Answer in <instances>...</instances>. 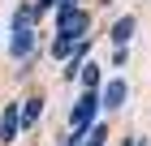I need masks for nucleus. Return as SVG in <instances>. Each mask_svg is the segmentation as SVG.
Listing matches in <instances>:
<instances>
[{
  "label": "nucleus",
  "instance_id": "8",
  "mask_svg": "<svg viewBox=\"0 0 151 146\" xmlns=\"http://www.w3.org/2000/svg\"><path fill=\"white\" fill-rule=\"evenodd\" d=\"M39 112H43V99H30V103L22 108V129H30V125L39 120Z\"/></svg>",
  "mask_w": 151,
  "mask_h": 146
},
{
  "label": "nucleus",
  "instance_id": "1",
  "mask_svg": "<svg viewBox=\"0 0 151 146\" xmlns=\"http://www.w3.org/2000/svg\"><path fill=\"white\" fill-rule=\"evenodd\" d=\"M86 26H91V17H86V9H82L78 0H65L56 9V34L60 39H82Z\"/></svg>",
  "mask_w": 151,
  "mask_h": 146
},
{
  "label": "nucleus",
  "instance_id": "9",
  "mask_svg": "<svg viewBox=\"0 0 151 146\" xmlns=\"http://www.w3.org/2000/svg\"><path fill=\"white\" fill-rule=\"evenodd\" d=\"M104 137H108L104 125H91V129H86V137H82V146H104Z\"/></svg>",
  "mask_w": 151,
  "mask_h": 146
},
{
  "label": "nucleus",
  "instance_id": "7",
  "mask_svg": "<svg viewBox=\"0 0 151 146\" xmlns=\"http://www.w3.org/2000/svg\"><path fill=\"white\" fill-rule=\"evenodd\" d=\"M35 13H39V9H30V4H22V9L13 13V30H30V26H35Z\"/></svg>",
  "mask_w": 151,
  "mask_h": 146
},
{
  "label": "nucleus",
  "instance_id": "6",
  "mask_svg": "<svg viewBox=\"0 0 151 146\" xmlns=\"http://www.w3.org/2000/svg\"><path fill=\"white\" fill-rule=\"evenodd\" d=\"M134 26H138L134 17H116V22H112V43H116V47H125V43H129V34H134Z\"/></svg>",
  "mask_w": 151,
  "mask_h": 146
},
{
  "label": "nucleus",
  "instance_id": "5",
  "mask_svg": "<svg viewBox=\"0 0 151 146\" xmlns=\"http://www.w3.org/2000/svg\"><path fill=\"white\" fill-rule=\"evenodd\" d=\"M125 95H129V86H125L121 78H112V82L104 86V95H99V103H104V108H121V103H125Z\"/></svg>",
  "mask_w": 151,
  "mask_h": 146
},
{
  "label": "nucleus",
  "instance_id": "3",
  "mask_svg": "<svg viewBox=\"0 0 151 146\" xmlns=\"http://www.w3.org/2000/svg\"><path fill=\"white\" fill-rule=\"evenodd\" d=\"M17 133H22V108L9 103V108L0 112V142H13Z\"/></svg>",
  "mask_w": 151,
  "mask_h": 146
},
{
  "label": "nucleus",
  "instance_id": "4",
  "mask_svg": "<svg viewBox=\"0 0 151 146\" xmlns=\"http://www.w3.org/2000/svg\"><path fill=\"white\" fill-rule=\"evenodd\" d=\"M35 52V30H13V39H9V56L13 60H26Z\"/></svg>",
  "mask_w": 151,
  "mask_h": 146
},
{
  "label": "nucleus",
  "instance_id": "2",
  "mask_svg": "<svg viewBox=\"0 0 151 146\" xmlns=\"http://www.w3.org/2000/svg\"><path fill=\"white\" fill-rule=\"evenodd\" d=\"M95 108H99V95H95V90H86V95L73 103L69 125H73V129H91V125H95Z\"/></svg>",
  "mask_w": 151,
  "mask_h": 146
},
{
  "label": "nucleus",
  "instance_id": "10",
  "mask_svg": "<svg viewBox=\"0 0 151 146\" xmlns=\"http://www.w3.org/2000/svg\"><path fill=\"white\" fill-rule=\"evenodd\" d=\"M82 86H86V90L99 86V69H95V65H82Z\"/></svg>",
  "mask_w": 151,
  "mask_h": 146
}]
</instances>
